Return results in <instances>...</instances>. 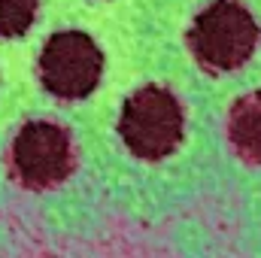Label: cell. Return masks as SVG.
I'll list each match as a JSON object with an SVG mask.
<instances>
[{"label":"cell","mask_w":261,"mask_h":258,"mask_svg":"<svg viewBox=\"0 0 261 258\" xmlns=\"http://www.w3.org/2000/svg\"><path fill=\"white\" fill-rule=\"evenodd\" d=\"M103 73L100 46L82 31H61L49 37L40 55V79L49 94L61 100L88 97Z\"/></svg>","instance_id":"cell-3"},{"label":"cell","mask_w":261,"mask_h":258,"mask_svg":"<svg viewBox=\"0 0 261 258\" xmlns=\"http://www.w3.org/2000/svg\"><path fill=\"white\" fill-rule=\"evenodd\" d=\"M119 134L137 158L158 161L170 155L182 140V107L176 94L161 85L134 91L122 107Z\"/></svg>","instance_id":"cell-2"},{"label":"cell","mask_w":261,"mask_h":258,"mask_svg":"<svg viewBox=\"0 0 261 258\" xmlns=\"http://www.w3.org/2000/svg\"><path fill=\"white\" fill-rule=\"evenodd\" d=\"M228 140L234 152L249 161L261 164V91L243 94L228 113Z\"/></svg>","instance_id":"cell-5"},{"label":"cell","mask_w":261,"mask_h":258,"mask_svg":"<svg viewBox=\"0 0 261 258\" xmlns=\"http://www.w3.org/2000/svg\"><path fill=\"white\" fill-rule=\"evenodd\" d=\"M40 0H0V37H18L34 24Z\"/></svg>","instance_id":"cell-6"},{"label":"cell","mask_w":261,"mask_h":258,"mask_svg":"<svg viewBox=\"0 0 261 258\" xmlns=\"http://www.w3.org/2000/svg\"><path fill=\"white\" fill-rule=\"evenodd\" d=\"M12 173L24 189L43 192L64 183L73 170V140L61 125L28 122L12 140Z\"/></svg>","instance_id":"cell-4"},{"label":"cell","mask_w":261,"mask_h":258,"mask_svg":"<svg viewBox=\"0 0 261 258\" xmlns=\"http://www.w3.org/2000/svg\"><path fill=\"white\" fill-rule=\"evenodd\" d=\"M258 46V21L240 0L210 3L189 28V49L210 73L243 67Z\"/></svg>","instance_id":"cell-1"}]
</instances>
